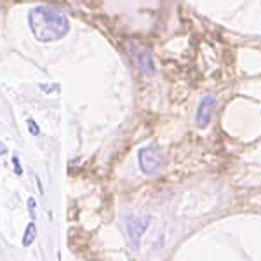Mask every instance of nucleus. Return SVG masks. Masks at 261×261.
I'll return each mask as SVG.
<instances>
[{"label":"nucleus","mask_w":261,"mask_h":261,"mask_svg":"<svg viewBox=\"0 0 261 261\" xmlns=\"http://www.w3.org/2000/svg\"><path fill=\"white\" fill-rule=\"evenodd\" d=\"M28 127H30V133L33 134V136H39L40 134V129H39V125L35 124V120H28Z\"/></svg>","instance_id":"7"},{"label":"nucleus","mask_w":261,"mask_h":261,"mask_svg":"<svg viewBox=\"0 0 261 261\" xmlns=\"http://www.w3.org/2000/svg\"><path fill=\"white\" fill-rule=\"evenodd\" d=\"M28 23H30L33 37L45 44L61 40L70 30L68 18L63 12L45 6L33 7L28 14Z\"/></svg>","instance_id":"1"},{"label":"nucleus","mask_w":261,"mask_h":261,"mask_svg":"<svg viewBox=\"0 0 261 261\" xmlns=\"http://www.w3.org/2000/svg\"><path fill=\"white\" fill-rule=\"evenodd\" d=\"M151 218L150 216H130L127 218V235L133 242L134 247H140V241H141V235L145 233V230L148 228Z\"/></svg>","instance_id":"3"},{"label":"nucleus","mask_w":261,"mask_h":261,"mask_svg":"<svg viewBox=\"0 0 261 261\" xmlns=\"http://www.w3.org/2000/svg\"><path fill=\"white\" fill-rule=\"evenodd\" d=\"M7 153V146L4 145L2 141H0V155H6Z\"/></svg>","instance_id":"10"},{"label":"nucleus","mask_w":261,"mask_h":261,"mask_svg":"<svg viewBox=\"0 0 261 261\" xmlns=\"http://www.w3.org/2000/svg\"><path fill=\"white\" fill-rule=\"evenodd\" d=\"M138 159H140V167L145 174H155L164 164L162 151L157 146H145V148H141Z\"/></svg>","instance_id":"2"},{"label":"nucleus","mask_w":261,"mask_h":261,"mask_svg":"<svg viewBox=\"0 0 261 261\" xmlns=\"http://www.w3.org/2000/svg\"><path fill=\"white\" fill-rule=\"evenodd\" d=\"M130 50H133L138 66H140V70L143 71V73H145L146 77H153L155 75V63H153V56L150 54V50L141 47V45H133Z\"/></svg>","instance_id":"4"},{"label":"nucleus","mask_w":261,"mask_h":261,"mask_svg":"<svg viewBox=\"0 0 261 261\" xmlns=\"http://www.w3.org/2000/svg\"><path fill=\"white\" fill-rule=\"evenodd\" d=\"M12 164H14V171H16V174L21 176L23 174V167L19 166V161H18V157H12Z\"/></svg>","instance_id":"8"},{"label":"nucleus","mask_w":261,"mask_h":261,"mask_svg":"<svg viewBox=\"0 0 261 261\" xmlns=\"http://www.w3.org/2000/svg\"><path fill=\"white\" fill-rule=\"evenodd\" d=\"M214 108H216V101H214L213 96H205V98L200 101L199 108H197V117H195L197 125H199L200 129L209 125V122L213 119Z\"/></svg>","instance_id":"5"},{"label":"nucleus","mask_w":261,"mask_h":261,"mask_svg":"<svg viewBox=\"0 0 261 261\" xmlns=\"http://www.w3.org/2000/svg\"><path fill=\"white\" fill-rule=\"evenodd\" d=\"M35 239H37V228H35V225H33V223H30V225L27 226V231H24V235H23V246L24 247L32 246Z\"/></svg>","instance_id":"6"},{"label":"nucleus","mask_w":261,"mask_h":261,"mask_svg":"<svg viewBox=\"0 0 261 261\" xmlns=\"http://www.w3.org/2000/svg\"><path fill=\"white\" fill-rule=\"evenodd\" d=\"M28 207H30V213L33 216V214H35V213H33V211H35V199H28Z\"/></svg>","instance_id":"9"}]
</instances>
